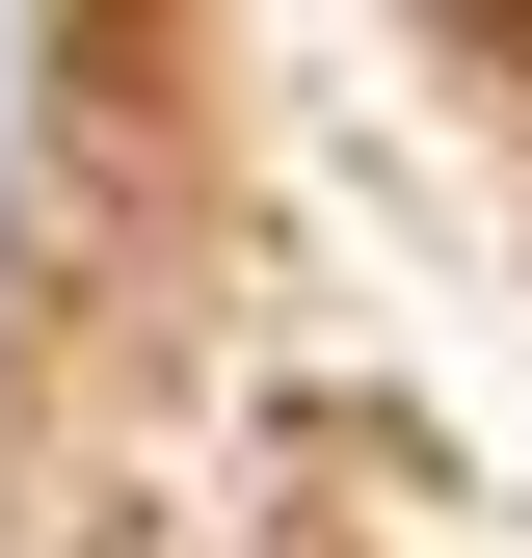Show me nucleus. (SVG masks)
Returning <instances> with one entry per match:
<instances>
[{"instance_id": "f257e3e1", "label": "nucleus", "mask_w": 532, "mask_h": 558, "mask_svg": "<svg viewBox=\"0 0 532 558\" xmlns=\"http://www.w3.org/2000/svg\"><path fill=\"white\" fill-rule=\"evenodd\" d=\"M480 27H532V0H480Z\"/></svg>"}]
</instances>
